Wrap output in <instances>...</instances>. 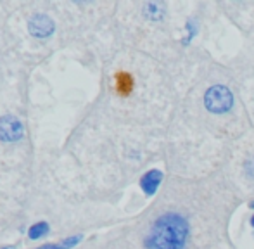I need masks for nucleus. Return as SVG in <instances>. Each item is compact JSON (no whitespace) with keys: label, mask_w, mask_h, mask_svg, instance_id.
I'll list each match as a JSON object with an SVG mask.
<instances>
[{"label":"nucleus","mask_w":254,"mask_h":249,"mask_svg":"<svg viewBox=\"0 0 254 249\" xmlns=\"http://www.w3.org/2000/svg\"><path fill=\"white\" fill-rule=\"evenodd\" d=\"M190 222L177 211H166L154 220L147 237L145 249H187L190 241Z\"/></svg>","instance_id":"obj_1"},{"label":"nucleus","mask_w":254,"mask_h":249,"mask_svg":"<svg viewBox=\"0 0 254 249\" xmlns=\"http://www.w3.org/2000/svg\"><path fill=\"white\" fill-rule=\"evenodd\" d=\"M202 104L209 115L223 116L235 108V95L228 85L214 83L206 88L202 95Z\"/></svg>","instance_id":"obj_2"},{"label":"nucleus","mask_w":254,"mask_h":249,"mask_svg":"<svg viewBox=\"0 0 254 249\" xmlns=\"http://www.w3.org/2000/svg\"><path fill=\"white\" fill-rule=\"evenodd\" d=\"M24 137V124L12 115H5L0 118V142H19Z\"/></svg>","instance_id":"obj_3"},{"label":"nucleus","mask_w":254,"mask_h":249,"mask_svg":"<svg viewBox=\"0 0 254 249\" xmlns=\"http://www.w3.org/2000/svg\"><path fill=\"white\" fill-rule=\"evenodd\" d=\"M54 30H56V24H54L52 17H49L47 14H35L30 19V23H28L30 35L35 38H40V40L52 37Z\"/></svg>","instance_id":"obj_4"},{"label":"nucleus","mask_w":254,"mask_h":249,"mask_svg":"<svg viewBox=\"0 0 254 249\" xmlns=\"http://www.w3.org/2000/svg\"><path fill=\"white\" fill-rule=\"evenodd\" d=\"M163 182H164L163 170L151 168V170H147V172H145L144 175L140 177V182H138V186H140V190L144 192V195H147V197H152V195H156L157 192H159V188H161V186H163Z\"/></svg>","instance_id":"obj_5"},{"label":"nucleus","mask_w":254,"mask_h":249,"mask_svg":"<svg viewBox=\"0 0 254 249\" xmlns=\"http://www.w3.org/2000/svg\"><path fill=\"white\" fill-rule=\"evenodd\" d=\"M142 14L151 23H163L168 16V7L161 0H151L142 5Z\"/></svg>","instance_id":"obj_6"},{"label":"nucleus","mask_w":254,"mask_h":249,"mask_svg":"<svg viewBox=\"0 0 254 249\" xmlns=\"http://www.w3.org/2000/svg\"><path fill=\"white\" fill-rule=\"evenodd\" d=\"M197 35H199V21L195 17H189L184 24V35L180 38V45L182 47H189L195 40Z\"/></svg>","instance_id":"obj_7"},{"label":"nucleus","mask_w":254,"mask_h":249,"mask_svg":"<svg viewBox=\"0 0 254 249\" xmlns=\"http://www.w3.org/2000/svg\"><path fill=\"white\" fill-rule=\"evenodd\" d=\"M49 229H51V227H49L47 222H38V223H35V225L30 227V230H28V237H30L31 241H37V239H40V237L47 236Z\"/></svg>","instance_id":"obj_8"},{"label":"nucleus","mask_w":254,"mask_h":249,"mask_svg":"<svg viewBox=\"0 0 254 249\" xmlns=\"http://www.w3.org/2000/svg\"><path fill=\"white\" fill-rule=\"evenodd\" d=\"M81 241H83V236H81V234H80V236H71V237H67V239H64L61 246H63L64 249H71V248L78 246Z\"/></svg>","instance_id":"obj_9"},{"label":"nucleus","mask_w":254,"mask_h":249,"mask_svg":"<svg viewBox=\"0 0 254 249\" xmlns=\"http://www.w3.org/2000/svg\"><path fill=\"white\" fill-rule=\"evenodd\" d=\"M244 173L248 179L254 180V154L249 156V158L244 161Z\"/></svg>","instance_id":"obj_10"},{"label":"nucleus","mask_w":254,"mask_h":249,"mask_svg":"<svg viewBox=\"0 0 254 249\" xmlns=\"http://www.w3.org/2000/svg\"><path fill=\"white\" fill-rule=\"evenodd\" d=\"M38 249H61V246H57V244H45V246H42Z\"/></svg>","instance_id":"obj_11"},{"label":"nucleus","mask_w":254,"mask_h":249,"mask_svg":"<svg viewBox=\"0 0 254 249\" xmlns=\"http://www.w3.org/2000/svg\"><path fill=\"white\" fill-rule=\"evenodd\" d=\"M249 225H251V229L254 230V213L251 215V218H249Z\"/></svg>","instance_id":"obj_12"},{"label":"nucleus","mask_w":254,"mask_h":249,"mask_svg":"<svg viewBox=\"0 0 254 249\" xmlns=\"http://www.w3.org/2000/svg\"><path fill=\"white\" fill-rule=\"evenodd\" d=\"M248 206H249V209H251V211L254 213V199H251V201H249Z\"/></svg>","instance_id":"obj_13"}]
</instances>
